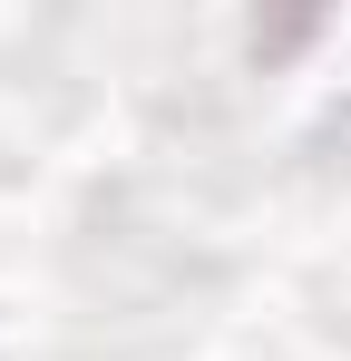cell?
Masks as SVG:
<instances>
[{
    "instance_id": "obj_1",
    "label": "cell",
    "mask_w": 351,
    "mask_h": 361,
    "mask_svg": "<svg viewBox=\"0 0 351 361\" xmlns=\"http://www.w3.org/2000/svg\"><path fill=\"white\" fill-rule=\"evenodd\" d=\"M312 30H322V20H254V59H264V68H273V59H292Z\"/></svg>"
}]
</instances>
